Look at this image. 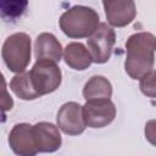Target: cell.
<instances>
[{"label": "cell", "mask_w": 156, "mask_h": 156, "mask_svg": "<svg viewBox=\"0 0 156 156\" xmlns=\"http://www.w3.org/2000/svg\"><path fill=\"white\" fill-rule=\"evenodd\" d=\"M127 57L124 69L133 79H140L144 74L154 69L156 39L147 32H140L130 35L126 41Z\"/></svg>", "instance_id": "1"}, {"label": "cell", "mask_w": 156, "mask_h": 156, "mask_svg": "<svg viewBox=\"0 0 156 156\" xmlns=\"http://www.w3.org/2000/svg\"><path fill=\"white\" fill-rule=\"evenodd\" d=\"M99 13L88 6L77 5L60 17V28L69 38H88L99 26Z\"/></svg>", "instance_id": "2"}, {"label": "cell", "mask_w": 156, "mask_h": 156, "mask_svg": "<svg viewBox=\"0 0 156 156\" xmlns=\"http://www.w3.org/2000/svg\"><path fill=\"white\" fill-rule=\"evenodd\" d=\"M1 56L11 72L22 73L30 62V38L26 33H15L6 38Z\"/></svg>", "instance_id": "3"}, {"label": "cell", "mask_w": 156, "mask_h": 156, "mask_svg": "<svg viewBox=\"0 0 156 156\" xmlns=\"http://www.w3.org/2000/svg\"><path fill=\"white\" fill-rule=\"evenodd\" d=\"M28 74L32 87L39 98L55 91L62 80V73L57 63L46 60H37Z\"/></svg>", "instance_id": "4"}, {"label": "cell", "mask_w": 156, "mask_h": 156, "mask_svg": "<svg viewBox=\"0 0 156 156\" xmlns=\"http://www.w3.org/2000/svg\"><path fill=\"white\" fill-rule=\"evenodd\" d=\"M116 43V33L107 23L101 22L93 32L90 37H88L87 45L88 51L91 56L93 62L95 63H105L110 60L113 45Z\"/></svg>", "instance_id": "5"}, {"label": "cell", "mask_w": 156, "mask_h": 156, "mask_svg": "<svg viewBox=\"0 0 156 156\" xmlns=\"http://www.w3.org/2000/svg\"><path fill=\"white\" fill-rule=\"evenodd\" d=\"M82 115L87 127L104 128L115 119L116 106L110 99L90 100L82 106Z\"/></svg>", "instance_id": "6"}, {"label": "cell", "mask_w": 156, "mask_h": 156, "mask_svg": "<svg viewBox=\"0 0 156 156\" xmlns=\"http://www.w3.org/2000/svg\"><path fill=\"white\" fill-rule=\"evenodd\" d=\"M57 128L67 135H79L85 129L82 115V105L74 101L63 104L56 116Z\"/></svg>", "instance_id": "7"}, {"label": "cell", "mask_w": 156, "mask_h": 156, "mask_svg": "<svg viewBox=\"0 0 156 156\" xmlns=\"http://www.w3.org/2000/svg\"><path fill=\"white\" fill-rule=\"evenodd\" d=\"M33 140L38 152H55L61 147L60 129L50 122H39L32 126Z\"/></svg>", "instance_id": "8"}, {"label": "cell", "mask_w": 156, "mask_h": 156, "mask_svg": "<svg viewBox=\"0 0 156 156\" xmlns=\"http://www.w3.org/2000/svg\"><path fill=\"white\" fill-rule=\"evenodd\" d=\"M105 9V15L110 27L122 28L132 23L136 16L135 4L130 0H113V1H102Z\"/></svg>", "instance_id": "9"}, {"label": "cell", "mask_w": 156, "mask_h": 156, "mask_svg": "<svg viewBox=\"0 0 156 156\" xmlns=\"http://www.w3.org/2000/svg\"><path fill=\"white\" fill-rule=\"evenodd\" d=\"M9 145L18 156H35L38 154L33 140L32 126L28 123H17L13 126L9 134Z\"/></svg>", "instance_id": "10"}, {"label": "cell", "mask_w": 156, "mask_h": 156, "mask_svg": "<svg viewBox=\"0 0 156 156\" xmlns=\"http://www.w3.org/2000/svg\"><path fill=\"white\" fill-rule=\"evenodd\" d=\"M34 52L37 60H46L57 63L62 56V46L54 34L41 33L35 39Z\"/></svg>", "instance_id": "11"}, {"label": "cell", "mask_w": 156, "mask_h": 156, "mask_svg": "<svg viewBox=\"0 0 156 156\" xmlns=\"http://www.w3.org/2000/svg\"><path fill=\"white\" fill-rule=\"evenodd\" d=\"M63 58L66 65H68L72 69L76 71H84L93 63L88 49H85L82 43L67 44L63 52Z\"/></svg>", "instance_id": "12"}, {"label": "cell", "mask_w": 156, "mask_h": 156, "mask_svg": "<svg viewBox=\"0 0 156 156\" xmlns=\"http://www.w3.org/2000/svg\"><path fill=\"white\" fill-rule=\"evenodd\" d=\"M112 95V85L102 76H93L83 88V96L87 101L107 100Z\"/></svg>", "instance_id": "13"}, {"label": "cell", "mask_w": 156, "mask_h": 156, "mask_svg": "<svg viewBox=\"0 0 156 156\" xmlns=\"http://www.w3.org/2000/svg\"><path fill=\"white\" fill-rule=\"evenodd\" d=\"M10 89L22 100H35L39 95L34 91L28 72H22L16 74L10 82Z\"/></svg>", "instance_id": "14"}, {"label": "cell", "mask_w": 156, "mask_h": 156, "mask_svg": "<svg viewBox=\"0 0 156 156\" xmlns=\"http://www.w3.org/2000/svg\"><path fill=\"white\" fill-rule=\"evenodd\" d=\"M28 6L27 1H0V17L16 18L23 15Z\"/></svg>", "instance_id": "15"}, {"label": "cell", "mask_w": 156, "mask_h": 156, "mask_svg": "<svg viewBox=\"0 0 156 156\" xmlns=\"http://www.w3.org/2000/svg\"><path fill=\"white\" fill-rule=\"evenodd\" d=\"M12 107H13V100L7 91V85L4 74L0 72V112L10 111Z\"/></svg>", "instance_id": "16"}, {"label": "cell", "mask_w": 156, "mask_h": 156, "mask_svg": "<svg viewBox=\"0 0 156 156\" xmlns=\"http://www.w3.org/2000/svg\"><path fill=\"white\" fill-rule=\"evenodd\" d=\"M140 90L144 95L154 99L155 98V71H150L140 78Z\"/></svg>", "instance_id": "17"}]
</instances>
